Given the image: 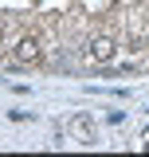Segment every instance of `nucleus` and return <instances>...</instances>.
<instances>
[{
    "label": "nucleus",
    "instance_id": "f03ea898",
    "mask_svg": "<svg viewBox=\"0 0 149 157\" xmlns=\"http://www.w3.org/2000/svg\"><path fill=\"white\" fill-rule=\"evenodd\" d=\"M39 55H43V47H39L36 36H24V39L16 43V51H12V59H16V63H36Z\"/></svg>",
    "mask_w": 149,
    "mask_h": 157
},
{
    "label": "nucleus",
    "instance_id": "f257e3e1",
    "mask_svg": "<svg viewBox=\"0 0 149 157\" xmlns=\"http://www.w3.org/2000/svg\"><path fill=\"white\" fill-rule=\"evenodd\" d=\"M86 55H90L94 63H114V55H118V43H114L110 36H94L90 43H86Z\"/></svg>",
    "mask_w": 149,
    "mask_h": 157
}]
</instances>
